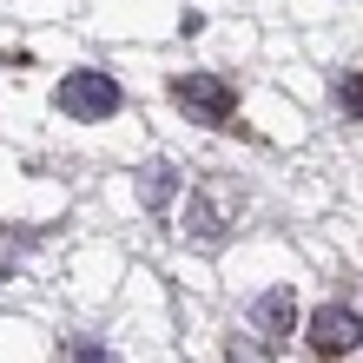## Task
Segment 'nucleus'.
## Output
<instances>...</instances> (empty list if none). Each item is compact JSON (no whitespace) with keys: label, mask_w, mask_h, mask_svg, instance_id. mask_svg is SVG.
<instances>
[{"label":"nucleus","mask_w":363,"mask_h":363,"mask_svg":"<svg viewBox=\"0 0 363 363\" xmlns=\"http://www.w3.org/2000/svg\"><path fill=\"white\" fill-rule=\"evenodd\" d=\"M60 113H73V119H113L119 113V79L93 73V67L67 73V79H60Z\"/></svg>","instance_id":"1"},{"label":"nucleus","mask_w":363,"mask_h":363,"mask_svg":"<svg viewBox=\"0 0 363 363\" xmlns=\"http://www.w3.org/2000/svg\"><path fill=\"white\" fill-rule=\"evenodd\" d=\"M172 99L185 106V113H199L205 125L231 119V86H225L218 73H179V79H172Z\"/></svg>","instance_id":"2"},{"label":"nucleus","mask_w":363,"mask_h":363,"mask_svg":"<svg viewBox=\"0 0 363 363\" xmlns=\"http://www.w3.org/2000/svg\"><path fill=\"white\" fill-rule=\"evenodd\" d=\"M363 344V317L350 311V304H324L311 317V350H324V357H344V350H357Z\"/></svg>","instance_id":"3"},{"label":"nucleus","mask_w":363,"mask_h":363,"mask_svg":"<svg viewBox=\"0 0 363 363\" xmlns=\"http://www.w3.org/2000/svg\"><path fill=\"white\" fill-rule=\"evenodd\" d=\"M251 324L271 330V337H284V330L297 324V297H291V291H264L258 304H251Z\"/></svg>","instance_id":"4"},{"label":"nucleus","mask_w":363,"mask_h":363,"mask_svg":"<svg viewBox=\"0 0 363 363\" xmlns=\"http://www.w3.org/2000/svg\"><path fill=\"white\" fill-rule=\"evenodd\" d=\"M172 185H179L172 165H145V172H139V199L145 205H165V199H172Z\"/></svg>","instance_id":"5"},{"label":"nucleus","mask_w":363,"mask_h":363,"mask_svg":"<svg viewBox=\"0 0 363 363\" xmlns=\"http://www.w3.org/2000/svg\"><path fill=\"white\" fill-rule=\"evenodd\" d=\"M337 106L350 119H363V73H337Z\"/></svg>","instance_id":"6"},{"label":"nucleus","mask_w":363,"mask_h":363,"mask_svg":"<svg viewBox=\"0 0 363 363\" xmlns=\"http://www.w3.org/2000/svg\"><path fill=\"white\" fill-rule=\"evenodd\" d=\"M67 357H73V363H113V357L93 344V337H73V350H67Z\"/></svg>","instance_id":"7"}]
</instances>
